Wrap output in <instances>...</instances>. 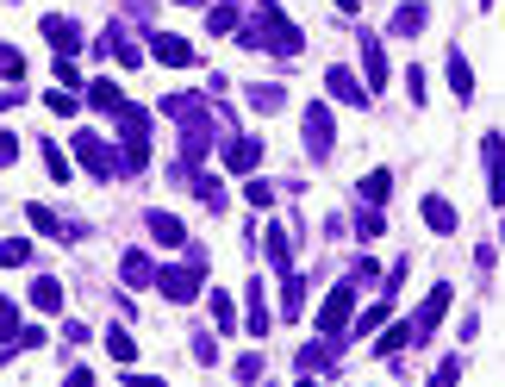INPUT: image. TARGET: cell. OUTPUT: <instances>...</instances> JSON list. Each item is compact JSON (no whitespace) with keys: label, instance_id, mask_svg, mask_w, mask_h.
<instances>
[{"label":"cell","instance_id":"1","mask_svg":"<svg viewBox=\"0 0 505 387\" xmlns=\"http://www.w3.org/2000/svg\"><path fill=\"white\" fill-rule=\"evenodd\" d=\"M238 44H244V50H274L281 63H293V57L306 50L300 25L281 13V0H256V6H250V25H238Z\"/></svg>","mask_w":505,"mask_h":387},{"label":"cell","instance_id":"2","mask_svg":"<svg viewBox=\"0 0 505 387\" xmlns=\"http://www.w3.org/2000/svg\"><path fill=\"white\" fill-rule=\"evenodd\" d=\"M156 287H162V300H175V306L200 300V287H206V251H200V244H187V262L156 268Z\"/></svg>","mask_w":505,"mask_h":387},{"label":"cell","instance_id":"3","mask_svg":"<svg viewBox=\"0 0 505 387\" xmlns=\"http://www.w3.org/2000/svg\"><path fill=\"white\" fill-rule=\"evenodd\" d=\"M113 126H119V137H126V150H119L126 175H144V169H150V113L126 101V107L113 113Z\"/></svg>","mask_w":505,"mask_h":387},{"label":"cell","instance_id":"4","mask_svg":"<svg viewBox=\"0 0 505 387\" xmlns=\"http://www.w3.org/2000/svg\"><path fill=\"white\" fill-rule=\"evenodd\" d=\"M350 319H356V281L344 275L331 294H325V306H318V338H350Z\"/></svg>","mask_w":505,"mask_h":387},{"label":"cell","instance_id":"5","mask_svg":"<svg viewBox=\"0 0 505 387\" xmlns=\"http://www.w3.org/2000/svg\"><path fill=\"white\" fill-rule=\"evenodd\" d=\"M75 156L88 163V175H94V181H113V175L126 169V163H119V150H113L107 137H94V131H75Z\"/></svg>","mask_w":505,"mask_h":387},{"label":"cell","instance_id":"6","mask_svg":"<svg viewBox=\"0 0 505 387\" xmlns=\"http://www.w3.org/2000/svg\"><path fill=\"white\" fill-rule=\"evenodd\" d=\"M331 150H337V119H331V107H318V101H312V107H306V156H312V163H325Z\"/></svg>","mask_w":505,"mask_h":387},{"label":"cell","instance_id":"7","mask_svg":"<svg viewBox=\"0 0 505 387\" xmlns=\"http://www.w3.org/2000/svg\"><path fill=\"white\" fill-rule=\"evenodd\" d=\"M449 300H456V287H449V281H437V287L424 294V306H418V319H412V338H418V344H424V338H431V331L443 325V312H449Z\"/></svg>","mask_w":505,"mask_h":387},{"label":"cell","instance_id":"8","mask_svg":"<svg viewBox=\"0 0 505 387\" xmlns=\"http://www.w3.org/2000/svg\"><path fill=\"white\" fill-rule=\"evenodd\" d=\"M325 88H331V101H344V107H369V101H375V94H369V82H356L344 63H331V69H325Z\"/></svg>","mask_w":505,"mask_h":387},{"label":"cell","instance_id":"9","mask_svg":"<svg viewBox=\"0 0 505 387\" xmlns=\"http://www.w3.org/2000/svg\"><path fill=\"white\" fill-rule=\"evenodd\" d=\"M25 219H31V232H44V238H57V244H82V238H88V225H69V219H57L50 207H25Z\"/></svg>","mask_w":505,"mask_h":387},{"label":"cell","instance_id":"10","mask_svg":"<svg viewBox=\"0 0 505 387\" xmlns=\"http://www.w3.org/2000/svg\"><path fill=\"white\" fill-rule=\"evenodd\" d=\"M337 338H318V344H306L300 350V363H293V375H337Z\"/></svg>","mask_w":505,"mask_h":387},{"label":"cell","instance_id":"11","mask_svg":"<svg viewBox=\"0 0 505 387\" xmlns=\"http://www.w3.org/2000/svg\"><path fill=\"white\" fill-rule=\"evenodd\" d=\"M481 156H487V194H493V207H505V137L500 131L481 137Z\"/></svg>","mask_w":505,"mask_h":387},{"label":"cell","instance_id":"12","mask_svg":"<svg viewBox=\"0 0 505 387\" xmlns=\"http://www.w3.org/2000/svg\"><path fill=\"white\" fill-rule=\"evenodd\" d=\"M38 25H44V38L57 44V57H75V50H82V25H75V19H63V13H44Z\"/></svg>","mask_w":505,"mask_h":387},{"label":"cell","instance_id":"13","mask_svg":"<svg viewBox=\"0 0 505 387\" xmlns=\"http://www.w3.org/2000/svg\"><path fill=\"white\" fill-rule=\"evenodd\" d=\"M150 57L169 63V69H187V63H194V44L175 38V31H150Z\"/></svg>","mask_w":505,"mask_h":387},{"label":"cell","instance_id":"14","mask_svg":"<svg viewBox=\"0 0 505 387\" xmlns=\"http://www.w3.org/2000/svg\"><path fill=\"white\" fill-rule=\"evenodd\" d=\"M262 163V137H225V169L231 175H256Z\"/></svg>","mask_w":505,"mask_h":387},{"label":"cell","instance_id":"15","mask_svg":"<svg viewBox=\"0 0 505 387\" xmlns=\"http://www.w3.org/2000/svg\"><path fill=\"white\" fill-rule=\"evenodd\" d=\"M262 251H268V268H274V275H287V268H293V232H287V225H268V232H262Z\"/></svg>","mask_w":505,"mask_h":387},{"label":"cell","instance_id":"16","mask_svg":"<svg viewBox=\"0 0 505 387\" xmlns=\"http://www.w3.org/2000/svg\"><path fill=\"white\" fill-rule=\"evenodd\" d=\"M424 25H431V6H424V0H405V6L393 13V25H387V31H393V38H418Z\"/></svg>","mask_w":505,"mask_h":387},{"label":"cell","instance_id":"17","mask_svg":"<svg viewBox=\"0 0 505 387\" xmlns=\"http://www.w3.org/2000/svg\"><path fill=\"white\" fill-rule=\"evenodd\" d=\"M144 225H150V238H156V244H169V251H175V244H187V225H181L175 213H162V207H156V213H144Z\"/></svg>","mask_w":505,"mask_h":387},{"label":"cell","instance_id":"18","mask_svg":"<svg viewBox=\"0 0 505 387\" xmlns=\"http://www.w3.org/2000/svg\"><path fill=\"white\" fill-rule=\"evenodd\" d=\"M362 69H369V94H380L387 88V50H380L375 31H362Z\"/></svg>","mask_w":505,"mask_h":387},{"label":"cell","instance_id":"19","mask_svg":"<svg viewBox=\"0 0 505 387\" xmlns=\"http://www.w3.org/2000/svg\"><path fill=\"white\" fill-rule=\"evenodd\" d=\"M300 312H306V275L287 268L281 275V319H300Z\"/></svg>","mask_w":505,"mask_h":387},{"label":"cell","instance_id":"20","mask_svg":"<svg viewBox=\"0 0 505 387\" xmlns=\"http://www.w3.org/2000/svg\"><path fill=\"white\" fill-rule=\"evenodd\" d=\"M119 275H126V287H150V281H156L150 251H126V257H119Z\"/></svg>","mask_w":505,"mask_h":387},{"label":"cell","instance_id":"21","mask_svg":"<svg viewBox=\"0 0 505 387\" xmlns=\"http://www.w3.org/2000/svg\"><path fill=\"white\" fill-rule=\"evenodd\" d=\"M100 50H107V57H119V69H144V50L131 44V38L119 31V25H113V31L100 38Z\"/></svg>","mask_w":505,"mask_h":387},{"label":"cell","instance_id":"22","mask_svg":"<svg viewBox=\"0 0 505 387\" xmlns=\"http://www.w3.org/2000/svg\"><path fill=\"white\" fill-rule=\"evenodd\" d=\"M424 225H431L437 238H449V232H456V207H449L443 194H424Z\"/></svg>","mask_w":505,"mask_h":387},{"label":"cell","instance_id":"23","mask_svg":"<svg viewBox=\"0 0 505 387\" xmlns=\"http://www.w3.org/2000/svg\"><path fill=\"white\" fill-rule=\"evenodd\" d=\"M244 325H250V338H268V294H262V281H250V294H244Z\"/></svg>","mask_w":505,"mask_h":387},{"label":"cell","instance_id":"24","mask_svg":"<svg viewBox=\"0 0 505 387\" xmlns=\"http://www.w3.org/2000/svg\"><path fill=\"white\" fill-rule=\"evenodd\" d=\"M387 319H393V294H380L369 312H356V319H350V331H356V338H369V331H380Z\"/></svg>","mask_w":505,"mask_h":387},{"label":"cell","instance_id":"25","mask_svg":"<svg viewBox=\"0 0 505 387\" xmlns=\"http://www.w3.org/2000/svg\"><path fill=\"white\" fill-rule=\"evenodd\" d=\"M443 63H449V88H456V101H475V69H468V57L449 50Z\"/></svg>","mask_w":505,"mask_h":387},{"label":"cell","instance_id":"26","mask_svg":"<svg viewBox=\"0 0 505 387\" xmlns=\"http://www.w3.org/2000/svg\"><path fill=\"white\" fill-rule=\"evenodd\" d=\"M187 188H194L213 213H225V207H231V200H225V181H219V175H206V169H194V181H187Z\"/></svg>","mask_w":505,"mask_h":387},{"label":"cell","instance_id":"27","mask_svg":"<svg viewBox=\"0 0 505 387\" xmlns=\"http://www.w3.org/2000/svg\"><path fill=\"white\" fill-rule=\"evenodd\" d=\"M31 306H38V312H63V281H57V275H38V281H31Z\"/></svg>","mask_w":505,"mask_h":387},{"label":"cell","instance_id":"28","mask_svg":"<svg viewBox=\"0 0 505 387\" xmlns=\"http://www.w3.org/2000/svg\"><path fill=\"white\" fill-rule=\"evenodd\" d=\"M238 25H244V13H238L231 0H213V13H206V31H213V38H231Z\"/></svg>","mask_w":505,"mask_h":387},{"label":"cell","instance_id":"29","mask_svg":"<svg viewBox=\"0 0 505 387\" xmlns=\"http://www.w3.org/2000/svg\"><path fill=\"white\" fill-rule=\"evenodd\" d=\"M405 344H418V338H412V319H399V325H387V331H380L375 356H380V363H387V356H399Z\"/></svg>","mask_w":505,"mask_h":387},{"label":"cell","instance_id":"30","mask_svg":"<svg viewBox=\"0 0 505 387\" xmlns=\"http://www.w3.org/2000/svg\"><path fill=\"white\" fill-rule=\"evenodd\" d=\"M88 107H100V113H119V107H126L119 82H107V75H100V82H88Z\"/></svg>","mask_w":505,"mask_h":387},{"label":"cell","instance_id":"31","mask_svg":"<svg viewBox=\"0 0 505 387\" xmlns=\"http://www.w3.org/2000/svg\"><path fill=\"white\" fill-rule=\"evenodd\" d=\"M244 101H250L256 113H281V107H287V88H274V82H256Z\"/></svg>","mask_w":505,"mask_h":387},{"label":"cell","instance_id":"32","mask_svg":"<svg viewBox=\"0 0 505 387\" xmlns=\"http://www.w3.org/2000/svg\"><path fill=\"white\" fill-rule=\"evenodd\" d=\"M206 312H213V325H219V331H238V306H231V294H219V287H213V294H206Z\"/></svg>","mask_w":505,"mask_h":387},{"label":"cell","instance_id":"33","mask_svg":"<svg viewBox=\"0 0 505 387\" xmlns=\"http://www.w3.org/2000/svg\"><path fill=\"white\" fill-rule=\"evenodd\" d=\"M380 232H387V213H380V207H362V213H356V238H362V244H375Z\"/></svg>","mask_w":505,"mask_h":387},{"label":"cell","instance_id":"34","mask_svg":"<svg viewBox=\"0 0 505 387\" xmlns=\"http://www.w3.org/2000/svg\"><path fill=\"white\" fill-rule=\"evenodd\" d=\"M387 194H393V175H387V169H375V175H362V200H369V207H380Z\"/></svg>","mask_w":505,"mask_h":387},{"label":"cell","instance_id":"35","mask_svg":"<svg viewBox=\"0 0 505 387\" xmlns=\"http://www.w3.org/2000/svg\"><path fill=\"white\" fill-rule=\"evenodd\" d=\"M13 344H19V306L0 300V350H13Z\"/></svg>","mask_w":505,"mask_h":387},{"label":"cell","instance_id":"36","mask_svg":"<svg viewBox=\"0 0 505 387\" xmlns=\"http://www.w3.org/2000/svg\"><path fill=\"white\" fill-rule=\"evenodd\" d=\"M107 350H113V363H137V344H131V331H107Z\"/></svg>","mask_w":505,"mask_h":387},{"label":"cell","instance_id":"37","mask_svg":"<svg viewBox=\"0 0 505 387\" xmlns=\"http://www.w3.org/2000/svg\"><path fill=\"white\" fill-rule=\"evenodd\" d=\"M25 262H31V244H25V238H6V244H0V268H25Z\"/></svg>","mask_w":505,"mask_h":387},{"label":"cell","instance_id":"38","mask_svg":"<svg viewBox=\"0 0 505 387\" xmlns=\"http://www.w3.org/2000/svg\"><path fill=\"white\" fill-rule=\"evenodd\" d=\"M0 82H25V57L13 44H0Z\"/></svg>","mask_w":505,"mask_h":387},{"label":"cell","instance_id":"39","mask_svg":"<svg viewBox=\"0 0 505 387\" xmlns=\"http://www.w3.org/2000/svg\"><path fill=\"white\" fill-rule=\"evenodd\" d=\"M38 156H44L50 181H69V163H63V150H57V144H38Z\"/></svg>","mask_w":505,"mask_h":387},{"label":"cell","instance_id":"40","mask_svg":"<svg viewBox=\"0 0 505 387\" xmlns=\"http://www.w3.org/2000/svg\"><path fill=\"white\" fill-rule=\"evenodd\" d=\"M57 88H82V63L75 57H57Z\"/></svg>","mask_w":505,"mask_h":387},{"label":"cell","instance_id":"41","mask_svg":"<svg viewBox=\"0 0 505 387\" xmlns=\"http://www.w3.org/2000/svg\"><path fill=\"white\" fill-rule=\"evenodd\" d=\"M244 200H250V207H274V181H256V175H250V188H244Z\"/></svg>","mask_w":505,"mask_h":387},{"label":"cell","instance_id":"42","mask_svg":"<svg viewBox=\"0 0 505 387\" xmlns=\"http://www.w3.org/2000/svg\"><path fill=\"white\" fill-rule=\"evenodd\" d=\"M44 107H50V113H75V88H50Z\"/></svg>","mask_w":505,"mask_h":387},{"label":"cell","instance_id":"43","mask_svg":"<svg viewBox=\"0 0 505 387\" xmlns=\"http://www.w3.org/2000/svg\"><path fill=\"white\" fill-rule=\"evenodd\" d=\"M194 356H200V363H219V344H213V331H194Z\"/></svg>","mask_w":505,"mask_h":387},{"label":"cell","instance_id":"44","mask_svg":"<svg viewBox=\"0 0 505 387\" xmlns=\"http://www.w3.org/2000/svg\"><path fill=\"white\" fill-rule=\"evenodd\" d=\"M431 382H443V387H449V382H462V356H449V363H437V375H431Z\"/></svg>","mask_w":505,"mask_h":387},{"label":"cell","instance_id":"45","mask_svg":"<svg viewBox=\"0 0 505 387\" xmlns=\"http://www.w3.org/2000/svg\"><path fill=\"white\" fill-rule=\"evenodd\" d=\"M238 382H262V356H238Z\"/></svg>","mask_w":505,"mask_h":387},{"label":"cell","instance_id":"46","mask_svg":"<svg viewBox=\"0 0 505 387\" xmlns=\"http://www.w3.org/2000/svg\"><path fill=\"white\" fill-rule=\"evenodd\" d=\"M63 344H69V350H75V344H88V325H82V319H69V325H63Z\"/></svg>","mask_w":505,"mask_h":387},{"label":"cell","instance_id":"47","mask_svg":"<svg viewBox=\"0 0 505 387\" xmlns=\"http://www.w3.org/2000/svg\"><path fill=\"white\" fill-rule=\"evenodd\" d=\"M13 156H19V137H13V131H0V169H13Z\"/></svg>","mask_w":505,"mask_h":387},{"label":"cell","instance_id":"48","mask_svg":"<svg viewBox=\"0 0 505 387\" xmlns=\"http://www.w3.org/2000/svg\"><path fill=\"white\" fill-rule=\"evenodd\" d=\"M331 6H337V13H356V0H331Z\"/></svg>","mask_w":505,"mask_h":387},{"label":"cell","instance_id":"49","mask_svg":"<svg viewBox=\"0 0 505 387\" xmlns=\"http://www.w3.org/2000/svg\"><path fill=\"white\" fill-rule=\"evenodd\" d=\"M181 6H213V0H181Z\"/></svg>","mask_w":505,"mask_h":387},{"label":"cell","instance_id":"50","mask_svg":"<svg viewBox=\"0 0 505 387\" xmlns=\"http://www.w3.org/2000/svg\"><path fill=\"white\" fill-rule=\"evenodd\" d=\"M481 6H493V0H481Z\"/></svg>","mask_w":505,"mask_h":387},{"label":"cell","instance_id":"51","mask_svg":"<svg viewBox=\"0 0 505 387\" xmlns=\"http://www.w3.org/2000/svg\"><path fill=\"white\" fill-rule=\"evenodd\" d=\"M500 244H505V232H500Z\"/></svg>","mask_w":505,"mask_h":387}]
</instances>
